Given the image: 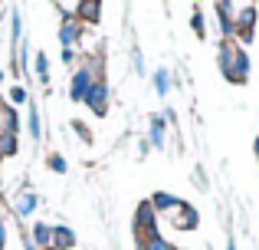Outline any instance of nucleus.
<instances>
[{"instance_id": "f257e3e1", "label": "nucleus", "mask_w": 259, "mask_h": 250, "mask_svg": "<svg viewBox=\"0 0 259 250\" xmlns=\"http://www.w3.org/2000/svg\"><path fill=\"white\" fill-rule=\"evenodd\" d=\"M217 63H220V73L227 83L243 86L249 79V56L236 40H223L220 50H217Z\"/></svg>"}, {"instance_id": "f03ea898", "label": "nucleus", "mask_w": 259, "mask_h": 250, "mask_svg": "<svg viewBox=\"0 0 259 250\" xmlns=\"http://www.w3.org/2000/svg\"><path fill=\"white\" fill-rule=\"evenodd\" d=\"M92 69L89 66H79L76 73H72V83H69V99L72 102H85L89 92H92Z\"/></svg>"}, {"instance_id": "7ed1b4c3", "label": "nucleus", "mask_w": 259, "mask_h": 250, "mask_svg": "<svg viewBox=\"0 0 259 250\" xmlns=\"http://www.w3.org/2000/svg\"><path fill=\"white\" fill-rule=\"evenodd\" d=\"M167 221H171L177 231H194V227H197V221H200V214H197L194 207L187 204V201H181V204H177L174 211L167 214Z\"/></svg>"}, {"instance_id": "20e7f679", "label": "nucleus", "mask_w": 259, "mask_h": 250, "mask_svg": "<svg viewBox=\"0 0 259 250\" xmlns=\"http://www.w3.org/2000/svg\"><path fill=\"white\" fill-rule=\"evenodd\" d=\"M135 227H138L145 237H154V234H158V218H154L151 201H141L138 204V211H135Z\"/></svg>"}, {"instance_id": "39448f33", "label": "nucleus", "mask_w": 259, "mask_h": 250, "mask_svg": "<svg viewBox=\"0 0 259 250\" xmlns=\"http://www.w3.org/2000/svg\"><path fill=\"white\" fill-rule=\"evenodd\" d=\"M236 20V40H249L253 37V26H256V7H240V17Z\"/></svg>"}, {"instance_id": "423d86ee", "label": "nucleus", "mask_w": 259, "mask_h": 250, "mask_svg": "<svg viewBox=\"0 0 259 250\" xmlns=\"http://www.w3.org/2000/svg\"><path fill=\"white\" fill-rule=\"evenodd\" d=\"M85 102H89V109H92L95 116H105V112H108V86L105 83H95Z\"/></svg>"}, {"instance_id": "0eeeda50", "label": "nucleus", "mask_w": 259, "mask_h": 250, "mask_svg": "<svg viewBox=\"0 0 259 250\" xmlns=\"http://www.w3.org/2000/svg\"><path fill=\"white\" fill-rule=\"evenodd\" d=\"M59 40L66 43V50H69V46H76L79 40H82V23H79V20H63V30H59Z\"/></svg>"}, {"instance_id": "6e6552de", "label": "nucleus", "mask_w": 259, "mask_h": 250, "mask_svg": "<svg viewBox=\"0 0 259 250\" xmlns=\"http://www.w3.org/2000/svg\"><path fill=\"white\" fill-rule=\"evenodd\" d=\"M177 204H181V198H174V194H167V191H154L151 194V207L161 211V214H171Z\"/></svg>"}, {"instance_id": "1a4fd4ad", "label": "nucleus", "mask_w": 259, "mask_h": 250, "mask_svg": "<svg viewBox=\"0 0 259 250\" xmlns=\"http://www.w3.org/2000/svg\"><path fill=\"white\" fill-rule=\"evenodd\" d=\"M102 17V4H95V0H85V4H76V20L79 23H95V20Z\"/></svg>"}, {"instance_id": "9d476101", "label": "nucleus", "mask_w": 259, "mask_h": 250, "mask_svg": "<svg viewBox=\"0 0 259 250\" xmlns=\"http://www.w3.org/2000/svg\"><path fill=\"white\" fill-rule=\"evenodd\" d=\"M17 112H13V105H4L0 102V132L4 135H17Z\"/></svg>"}, {"instance_id": "9b49d317", "label": "nucleus", "mask_w": 259, "mask_h": 250, "mask_svg": "<svg viewBox=\"0 0 259 250\" xmlns=\"http://www.w3.org/2000/svg\"><path fill=\"white\" fill-rule=\"evenodd\" d=\"M72 244H76V234H72L69 227H56V231H53V240H50L53 250H69Z\"/></svg>"}, {"instance_id": "f8f14e48", "label": "nucleus", "mask_w": 259, "mask_h": 250, "mask_svg": "<svg viewBox=\"0 0 259 250\" xmlns=\"http://www.w3.org/2000/svg\"><path fill=\"white\" fill-rule=\"evenodd\" d=\"M164 116H151V128H148V135H151V145L154 148H164Z\"/></svg>"}, {"instance_id": "ddd939ff", "label": "nucleus", "mask_w": 259, "mask_h": 250, "mask_svg": "<svg viewBox=\"0 0 259 250\" xmlns=\"http://www.w3.org/2000/svg\"><path fill=\"white\" fill-rule=\"evenodd\" d=\"M13 211H17V218H30V214L36 211V194H20Z\"/></svg>"}, {"instance_id": "4468645a", "label": "nucleus", "mask_w": 259, "mask_h": 250, "mask_svg": "<svg viewBox=\"0 0 259 250\" xmlns=\"http://www.w3.org/2000/svg\"><path fill=\"white\" fill-rule=\"evenodd\" d=\"M138 247H141V250H174L164 237H161V234H154V237H141Z\"/></svg>"}, {"instance_id": "2eb2a0df", "label": "nucleus", "mask_w": 259, "mask_h": 250, "mask_svg": "<svg viewBox=\"0 0 259 250\" xmlns=\"http://www.w3.org/2000/svg\"><path fill=\"white\" fill-rule=\"evenodd\" d=\"M151 83H154V89H158V96H167V92H171V73H167V69H158Z\"/></svg>"}, {"instance_id": "dca6fc26", "label": "nucleus", "mask_w": 259, "mask_h": 250, "mask_svg": "<svg viewBox=\"0 0 259 250\" xmlns=\"http://www.w3.org/2000/svg\"><path fill=\"white\" fill-rule=\"evenodd\" d=\"M50 240H53V227L50 224H33V244L50 247Z\"/></svg>"}, {"instance_id": "f3484780", "label": "nucleus", "mask_w": 259, "mask_h": 250, "mask_svg": "<svg viewBox=\"0 0 259 250\" xmlns=\"http://www.w3.org/2000/svg\"><path fill=\"white\" fill-rule=\"evenodd\" d=\"M36 76L43 79V83H50V56H46V53L36 56Z\"/></svg>"}, {"instance_id": "a211bd4d", "label": "nucleus", "mask_w": 259, "mask_h": 250, "mask_svg": "<svg viewBox=\"0 0 259 250\" xmlns=\"http://www.w3.org/2000/svg\"><path fill=\"white\" fill-rule=\"evenodd\" d=\"M0 155H17V135H4L0 138Z\"/></svg>"}, {"instance_id": "6ab92c4d", "label": "nucleus", "mask_w": 259, "mask_h": 250, "mask_svg": "<svg viewBox=\"0 0 259 250\" xmlns=\"http://www.w3.org/2000/svg\"><path fill=\"white\" fill-rule=\"evenodd\" d=\"M190 26H194L197 37H207V23H203V13H200V10H194V17H190Z\"/></svg>"}, {"instance_id": "aec40b11", "label": "nucleus", "mask_w": 259, "mask_h": 250, "mask_svg": "<svg viewBox=\"0 0 259 250\" xmlns=\"http://www.w3.org/2000/svg\"><path fill=\"white\" fill-rule=\"evenodd\" d=\"M10 102L13 105H23L26 102V89H23V86H13V89H10Z\"/></svg>"}, {"instance_id": "412c9836", "label": "nucleus", "mask_w": 259, "mask_h": 250, "mask_svg": "<svg viewBox=\"0 0 259 250\" xmlns=\"http://www.w3.org/2000/svg\"><path fill=\"white\" fill-rule=\"evenodd\" d=\"M30 135L39 138V116H36V105H30Z\"/></svg>"}, {"instance_id": "4be33fe9", "label": "nucleus", "mask_w": 259, "mask_h": 250, "mask_svg": "<svg viewBox=\"0 0 259 250\" xmlns=\"http://www.w3.org/2000/svg\"><path fill=\"white\" fill-rule=\"evenodd\" d=\"M50 168L63 174V171H66V158H59V155H50Z\"/></svg>"}, {"instance_id": "5701e85b", "label": "nucleus", "mask_w": 259, "mask_h": 250, "mask_svg": "<svg viewBox=\"0 0 259 250\" xmlns=\"http://www.w3.org/2000/svg\"><path fill=\"white\" fill-rule=\"evenodd\" d=\"M23 247H26V250H39V247L33 244V240H30V234H23Z\"/></svg>"}, {"instance_id": "b1692460", "label": "nucleus", "mask_w": 259, "mask_h": 250, "mask_svg": "<svg viewBox=\"0 0 259 250\" xmlns=\"http://www.w3.org/2000/svg\"><path fill=\"white\" fill-rule=\"evenodd\" d=\"M4 244H7V227L0 224V250H4Z\"/></svg>"}, {"instance_id": "393cba45", "label": "nucleus", "mask_w": 259, "mask_h": 250, "mask_svg": "<svg viewBox=\"0 0 259 250\" xmlns=\"http://www.w3.org/2000/svg\"><path fill=\"white\" fill-rule=\"evenodd\" d=\"M253 148H256V158H259V135H256V141H253Z\"/></svg>"}, {"instance_id": "a878e982", "label": "nucleus", "mask_w": 259, "mask_h": 250, "mask_svg": "<svg viewBox=\"0 0 259 250\" xmlns=\"http://www.w3.org/2000/svg\"><path fill=\"white\" fill-rule=\"evenodd\" d=\"M227 250H236V244H233V240H227Z\"/></svg>"}, {"instance_id": "bb28decb", "label": "nucleus", "mask_w": 259, "mask_h": 250, "mask_svg": "<svg viewBox=\"0 0 259 250\" xmlns=\"http://www.w3.org/2000/svg\"><path fill=\"white\" fill-rule=\"evenodd\" d=\"M0 86H4V73H0Z\"/></svg>"}, {"instance_id": "cd10ccee", "label": "nucleus", "mask_w": 259, "mask_h": 250, "mask_svg": "<svg viewBox=\"0 0 259 250\" xmlns=\"http://www.w3.org/2000/svg\"><path fill=\"white\" fill-rule=\"evenodd\" d=\"M0 138H4V132H0Z\"/></svg>"}, {"instance_id": "c85d7f7f", "label": "nucleus", "mask_w": 259, "mask_h": 250, "mask_svg": "<svg viewBox=\"0 0 259 250\" xmlns=\"http://www.w3.org/2000/svg\"><path fill=\"white\" fill-rule=\"evenodd\" d=\"M46 250H53V247H46Z\"/></svg>"}]
</instances>
